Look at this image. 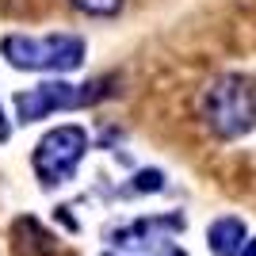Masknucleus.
<instances>
[{"label": "nucleus", "instance_id": "nucleus-1", "mask_svg": "<svg viewBox=\"0 0 256 256\" xmlns=\"http://www.w3.org/2000/svg\"><path fill=\"white\" fill-rule=\"evenodd\" d=\"M199 107H203V122L214 138H245L256 126V84L241 73H222L206 84Z\"/></svg>", "mask_w": 256, "mask_h": 256}, {"label": "nucleus", "instance_id": "nucleus-2", "mask_svg": "<svg viewBox=\"0 0 256 256\" xmlns=\"http://www.w3.org/2000/svg\"><path fill=\"white\" fill-rule=\"evenodd\" d=\"M0 50L16 69H27V73H65L84 62V38L76 34H42V38L8 34Z\"/></svg>", "mask_w": 256, "mask_h": 256}, {"label": "nucleus", "instance_id": "nucleus-3", "mask_svg": "<svg viewBox=\"0 0 256 256\" xmlns=\"http://www.w3.org/2000/svg\"><path fill=\"white\" fill-rule=\"evenodd\" d=\"M88 153V134L84 126H54L46 130L38 146L31 153V168L38 176V188L42 192H54V188H62L76 176L80 168V160Z\"/></svg>", "mask_w": 256, "mask_h": 256}, {"label": "nucleus", "instance_id": "nucleus-4", "mask_svg": "<svg viewBox=\"0 0 256 256\" xmlns=\"http://www.w3.org/2000/svg\"><path fill=\"white\" fill-rule=\"evenodd\" d=\"M107 84L111 80H84V84H65V80H50V84L27 88L16 96V111H20V122H34V118H46L54 111H73V107H92L96 100L107 96Z\"/></svg>", "mask_w": 256, "mask_h": 256}, {"label": "nucleus", "instance_id": "nucleus-5", "mask_svg": "<svg viewBox=\"0 0 256 256\" xmlns=\"http://www.w3.org/2000/svg\"><path fill=\"white\" fill-rule=\"evenodd\" d=\"M176 230H180V218H138V222L115 226L107 241L126 256H188L172 241Z\"/></svg>", "mask_w": 256, "mask_h": 256}, {"label": "nucleus", "instance_id": "nucleus-6", "mask_svg": "<svg viewBox=\"0 0 256 256\" xmlns=\"http://www.w3.org/2000/svg\"><path fill=\"white\" fill-rule=\"evenodd\" d=\"M245 245H248V230L234 214L214 218V222L206 226V248H210V256H237Z\"/></svg>", "mask_w": 256, "mask_h": 256}, {"label": "nucleus", "instance_id": "nucleus-7", "mask_svg": "<svg viewBox=\"0 0 256 256\" xmlns=\"http://www.w3.org/2000/svg\"><path fill=\"white\" fill-rule=\"evenodd\" d=\"M160 188H164V176H160V172H153V168H146V172H138V180L130 184L126 192H130V195H146V192H160Z\"/></svg>", "mask_w": 256, "mask_h": 256}, {"label": "nucleus", "instance_id": "nucleus-8", "mask_svg": "<svg viewBox=\"0 0 256 256\" xmlns=\"http://www.w3.org/2000/svg\"><path fill=\"white\" fill-rule=\"evenodd\" d=\"M80 12H88V16H115L118 8H122V0H73Z\"/></svg>", "mask_w": 256, "mask_h": 256}, {"label": "nucleus", "instance_id": "nucleus-9", "mask_svg": "<svg viewBox=\"0 0 256 256\" xmlns=\"http://www.w3.org/2000/svg\"><path fill=\"white\" fill-rule=\"evenodd\" d=\"M12 134V126H8V118H4V107H0V142Z\"/></svg>", "mask_w": 256, "mask_h": 256}, {"label": "nucleus", "instance_id": "nucleus-10", "mask_svg": "<svg viewBox=\"0 0 256 256\" xmlns=\"http://www.w3.org/2000/svg\"><path fill=\"white\" fill-rule=\"evenodd\" d=\"M237 256H256V237H248V245L241 248V252H237Z\"/></svg>", "mask_w": 256, "mask_h": 256}, {"label": "nucleus", "instance_id": "nucleus-11", "mask_svg": "<svg viewBox=\"0 0 256 256\" xmlns=\"http://www.w3.org/2000/svg\"><path fill=\"white\" fill-rule=\"evenodd\" d=\"M122 256H126V252H122Z\"/></svg>", "mask_w": 256, "mask_h": 256}]
</instances>
